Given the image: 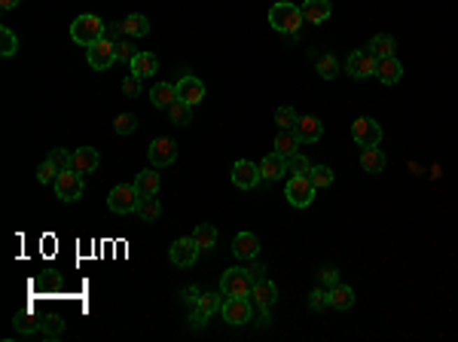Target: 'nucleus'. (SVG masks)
Returning a JSON list of instances; mask_svg holds the SVG:
<instances>
[{
    "mask_svg": "<svg viewBox=\"0 0 458 342\" xmlns=\"http://www.w3.org/2000/svg\"><path fill=\"white\" fill-rule=\"evenodd\" d=\"M296 120H299V116H296V111L290 104H285V107H278V111H275V126H278V129H294Z\"/></svg>",
    "mask_w": 458,
    "mask_h": 342,
    "instance_id": "39",
    "label": "nucleus"
},
{
    "mask_svg": "<svg viewBox=\"0 0 458 342\" xmlns=\"http://www.w3.org/2000/svg\"><path fill=\"white\" fill-rule=\"evenodd\" d=\"M299 147V138L294 129H278V135H275V153H281L287 159V156H294Z\"/></svg>",
    "mask_w": 458,
    "mask_h": 342,
    "instance_id": "30",
    "label": "nucleus"
},
{
    "mask_svg": "<svg viewBox=\"0 0 458 342\" xmlns=\"http://www.w3.org/2000/svg\"><path fill=\"white\" fill-rule=\"evenodd\" d=\"M98 165H101V153H98L95 147H80L73 150V171H80L83 178L92 171H98Z\"/></svg>",
    "mask_w": 458,
    "mask_h": 342,
    "instance_id": "17",
    "label": "nucleus"
},
{
    "mask_svg": "<svg viewBox=\"0 0 458 342\" xmlns=\"http://www.w3.org/2000/svg\"><path fill=\"white\" fill-rule=\"evenodd\" d=\"M174 89H178V98L180 101H187V104H202V98H205V83L193 77V73H187V77H180L178 83H174Z\"/></svg>",
    "mask_w": 458,
    "mask_h": 342,
    "instance_id": "14",
    "label": "nucleus"
},
{
    "mask_svg": "<svg viewBox=\"0 0 458 342\" xmlns=\"http://www.w3.org/2000/svg\"><path fill=\"white\" fill-rule=\"evenodd\" d=\"M55 178H58V169L49 159L37 165V183H43V187H46V183H55Z\"/></svg>",
    "mask_w": 458,
    "mask_h": 342,
    "instance_id": "44",
    "label": "nucleus"
},
{
    "mask_svg": "<svg viewBox=\"0 0 458 342\" xmlns=\"http://www.w3.org/2000/svg\"><path fill=\"white\" fill-rule=\"evenodd\" d=\"M46 159L52 162L58 171H68V169H73V153H68V147H55V150H49V156H46Z\"/></svg>",
    "mask_w": 458,
    "mask_h": 342,
    "instance_id": "38",
    "label": "nucleus"
},
{
    "mask_svg": "<svg viewBox=\"0 0 458 342\" xmlns=\"http://www.w3.org/2000/svg\"><path fill=\"white\" fill-rule=\"evenodd\" d=\"M269 308H257V315H254V324L257 327H269Z\"/></svg>",
    "mask_w": 458,
    "mask_h": 342,
    "instance_id": "51",
    "label": "nucleus"
},
{
    "mask_svg": "<svg viewBox=\"0 0 458 342\" xmlns=\"http://www.w3.org/2000/svg\"><path fill=\"white\" fill-rule=\"evenodd\" d=\"M287 171L290 174H309L312 171V162L306 159V156H299V150L294 156H287Z\"/></svg>",
    "mask_w": 458,
    "mask_h": 342,
    "instance_id": "43",
    "label": "nucleus"
},
{
    "mask_svg": "<svg viewBox=\"0 0 458 342\" xmlns=\"http://www.w3.org/2000/svg\"><path fill=\"white\" fill-rule=\"evenodd\" d=\"M147 159L153 169H169V165L178 159V144L171 138H156L153 144L147 147Z\"/></svg>",
    "mask_w": 458,
    "mask_h": 342,
    "instance_id": "12",
    "label": "nucleus"
},
{
    "mask_svg": "<svg viewBox=\"0 0 458 342\" xmlns=\"http://www.w3.org/2000/svg\"><path fill=\"white\" fill-rule=\"evenodd\" d=\"M294 131H296L299 144H315V141H321L324 126H321L318 116H299L296 126H294Z\"/></svg>",
    "mask_w": 458,
    "mask_h": 342,
    "instance_id": "16",
    "label": "nucleus"
},
{
    "mask_svg": "<svg viewBox=\"0 0 458 342\" xmlns=\"http://www.w3.org/2000/svg\"><path fill=\"white\" fill-rule=\"evenodd\" d=\"M135 129H138V116L135 113H120L113 120V131H116V135H131Z\"/></svg>",
    "mask_w": 458,
    "mask_h": 342,
    "instance_id": "40",
    "label": "nucleus"
},
{
    "mask_svg": "<svg viewBox=\"0 0 458 342\" xmlns=\"http://www.w3.org/2000/svg\"><path fill=\"white\" fill-rule=\"evenodd\" d=\"M366 49H370L376 58H391L397 46H394V37H391V34H376L370 40V46H366Z\"/></svg>",
    "mask_w": 458,
    "mask_h": 342,
    "instance_id": "32",
    "label": "nucleus"
},
{
    "mask_svg": "<svg viewBox=\"0 0 458 342\" xmlns=\"http://www.w3.org/2000/svg\"><path fill=\"white\" fill-rule=\"evenodd\" d=\"M287 174V159L281 153H269V156H263V162H260V180L263 183H275V180H281Z\"/></svg>",
    "mask_w": 458,
    "mask_h": 342,
    "instance_id": "15",
    "label": "nucleus"
},
{
    "mask_svg": "<svg viewBox=\"0 0 458 342\" xmlns=\"http://www.w3.org/2000/svg\"><path fill=\"white\" fill-rule=\"evenodd\" d=\"M180 297H183V303H187L189 308H196V303H199V297H202V294H199V287H183Z\"/></svg>",
    "mask_w": 458,
    "mask_h": 342,
    "instance_id": "50",
    "label": "nucleus"
},
{
    "mask_svg": "<svg viewBox=\"0 0 458 342\" xmlns=\"http://www.w3.org/2000/svg\"><path fill=\"white\" fill-rule=\"evenodd\" d=\"M223 299H227L223 294H202L199 297V303H196V312H202L205 318H211L214 312H220L223 308Z\"/></svg>",
    "mask_w": 458,
    "mask_h": 342,
    "instance_id": "35",
    "label": "nucleus"
},
{
    "mask_svg": "<svg viewBox=\"0 0 458 342\" xmlns=\"http://www.w3.org/2000/svg\"><path fill=\"white\" fill-rule=\"evenodd\" d=\"M385 150L382 147H364L361 150V165H364V171L366 174H379V171H385Z\"/></svg>",
    "mask_w": 458,
    "mask_h": 342,
    "instance_id": "27",
    "label": "nucleus"
},
{
    "mask_svg": "<svg viewBox=\"0 0 458 342\" xmlns=\"http://www.w3.org/2000/svg\"><path fill=\"white\" fill-rule=\"evenodd\" d=\"M159 187H162V178H159V171L150 165L147 171H138V178H135V190L141 193V199H150V196H159Z\"/></svg>",
    "mask_w": 458,
    "mask_h": 342,
    "instance_id": "21",
    "label": "nucleus"
},
{
    "mask_svg": "<svg viewBox=\"0 0 458 342\" xmlns=\"http://www.w3.org/2000/svg\"><path fill=\"white\" fill-rule=\"evenodd\" d=\"M169 120L174 122V126H187V122H193V104H187V101H174L169 107Z\"/></svg>",
    "mask_w": 458,
    "mask_h": 342,
    "instance_id": "34",
    "label": "nucleus"
},
{
    "mask_svg": "<svg viewBox=\"0 0 458 342\" xmlns=\"http://www.w3.org/2000/svg\"><path fill=\"white\" fill-rule=\"evenodd\" d=\"M15 52H19V37H15L13 28H0V55L3 58H13Z\"/></svg>",
    "mask_w": 458,
    "mask_h": 342,
    "instance_id": "36",
    "label": "nucleus"
},
{
    "mask_svg": "<svg viewBox=\"0 0 458 342\" xmlns=\"http://www.w3.org/2000/svg\"><path fill=\"white\" fill-rule=\"evenodd\" d=\"M120 24H122V34L126 37H147L150 34V19L147 15H141V13L126 15Z\"/></svg>",
    "mask_w": 458,
    "mask_h": 342,
    "instance_id": "29",
    "label": "nucleus"
},
{
    "mask_svg": "<svg viewBox=\"0 0 458 342\" xmlns=\"http://www.w3.org/2000/svg\"><path fill=\"white\" fill-rule=\"evenodd\" d=\"M129 68H131V73H135V77L147 80V77H153V73L159 71V58H156L153 52H138V55L129 62Z\"/></svg>",
    "mask_w": 458,
    "mask_h": 342,
    "instance_id": "24",
    "label": "nucleus"
},
{
    "mask_svg": "<svg viewBox=\"0 0 458 342\" xmlns=\"http://www.w3.org/2000/svg\"><path fill=\"white\" fill-rule=\"evenodd\" d=\"M330 13H333L330 0H306V3H303V19L309 22V24H321V22H327V19H330Z\"/></svg>",
    "mask_w": 458,
    "mask_h": 342,
    "instance_id": "25",
    "label": "nucleus"
},
{
    "mask_svg": "<svg viewBox=\"0 0 458 342\" xmlns=\"http://www.w3.org/2000/svg\"><path fill=\"white\" fill-rule=\"evenodd\" d=\"M138 55V49L131 40H116V62H131Z\"/></svg>",
    "mask_w": 458,
    "mask_h": 342,
    "instance_id": "45",
    "label": "nucleus"
},
{
    "mask_svg": "<svg viewBox=\"0 0 458 342\" xmlns=\"http://www.w3.org/2000/svg\"><path fill=\"white\" fill-rule=\"evenodd\" d=\"M141 83H144V80L135 77V73H129V77L122 80V92H126L129 98H138L141 95Z\"/></svg>",
    "mask_w": 458,
    "mask_h": 342,
    "instance_id": "48",
    "label": "nucleus"
},
{
    "mask_svg": "<svg viewBox=\"0 0 458 342\" xmlns=\"http://www.w3.org/2000/svg\"><path fill=\"white\" fill-rule=\"evenodd\" d=\"M309 58L315 62V71H318L321 80H333L339 73V62L333 52H324V49H309Z\"/></svg>",
    "mask_w": 458,
    "mask_h": 342,
    "instance_id": "18",
    "label": "nucleus"
},
{
    "mask_svg": "<svg viewBox=\"0 0 458 342\" xmlns=\"http://www.w3.org/2000/svg\"><path fill=\"white\" fill-rule=\"evenodd\" d=\"M193 238L199 241V248H202V251H211V248L217 245V229L208 227V223H202V227H196Z\"/></svg>",
    "mask_w": 458,
    "mask_h": 342,
    "instance_id": "37",
    "label": "nucleus"
},
{
    "mask_svg": "<svg viewBox=\"0 0 458 342\" xmlns=\"http://www.w3.org/2000/svg\"><path fill=\"white\" fill-rule=\"evenodd\" d=\"M315 193H318V187L312 183L309 174H290V178H287L285 196H287V202L294 205V208H309Z\"/></svg>",
    "mask_w": 458,
    "mask_h": 342,
    "instance_id": "4",
    "label": "nucleus"
},
{
    "mask_svg": "<svg viewBox=\"0 0 458 342\" xmlns=\"http://www.w3.org/2000/svg\"><path fill=\"white\" fill-rule=\"evenodd\" d=\"M13 327L19 333H24V336H28V333H40V330H43V318H37L31 308H22V312H15Z\"/></svg>",
    "mask_w": 458,
    "mask_h": 342,
    "instance_id": "28",
    "label": "nucleus"
},
{
    "mask_svg": "<svg viewBox=\"0 0 458 342\" xmlns=\"http://www.w3.org/2000/svg\"><path fill=\"white\" fill-rule=\"evenodd\" d=\"M254 281L248 278V269H227L220 278V294L223 297H251Z\"/></svg>",
    "mask_w": 458,
    "mask_h": 342,
    "instance_id": "8",
    "label": "nucleus"
},
{
    "mask_svg": "<svg viewBox=\"0 0 458 342\" xmlns=\"http://www.w3.org/2000/svg\"><path fill=\"white\" fill-rule=\"evenodd\" d=\"M144 223H153V220H159L162 217V205H159V199L156 196H150V199H141V205H138V211H135Z\"/></svg>",
    "mask_w": 458,
    "mask_h": 342,
    "instance_id": "33",
    "label": "nucleus"
},
{
    "mask_svg": "<svg viewBox=\"0 0 458 342\" xmlns=\"http://www.w3.org/2000/svg\"><path fill=\"white\" fill-rule=\"evenodd\" d=\"M62 330H64V321L58 318V315H52V318H43V333H46L49 339H55Z\"/></svg>",
    "mask_w": 458,
    "mask_h": 342,
    "instance_id": "47",
    "label": "nucleus"
},
{
    "mask_svg": "<svg viewBox=\"0 0 458 342\" xmlns=\"http://www.w3.org/2000/svg\"><path fill=\"white\" fill-rule=\"evenodd\" d=\"M141 205V193L135 190V183H116L107 196V208L113 214H135Z\"/></svg>",
    "mask_w": 458,
    "mask_h": 342,
    "instance_id": "3",
    "label": "nucleus"
},
{
    "mask_svg": "<svg viewBox=\"0 0 458 342\" xmlns=\"http://www.w3.org/2000/svg\"><path fill=\"white\" fill-rule=\"evenodd\" d=\"M86 62H89V68L92 71H107V68H113V62H116V43L113 40H98L95 46H89L86 49Z\"/></svg>",
    "mask_w": 458,
    "mask_h": 342,
    "instance_id": "11",
    "label": "nucleus"
},
{
    "mask_svg": "<svg viewBox=\"0 0 458 342\" xmlns=\"http://www.w3.org/2000/svg\"><path fill=\"white\" fill-rule=\"evenodd\" d=\"M232 183L238 190H254L260 183V165L251 162V159H238L232 165Z\"/></svg>",
    "mask_w": 458,
    "mask_h": 342,
    "instance_id": "13",
    "label": "nucleus"
},
{
    "mask_svg": "<svg viewBox=\"0 0 458 342\" xmlns=\"http://www.w3.org/2000/svg\"><path fill=\"white\" fill-rule=\"evenodd\" d=\"M376 64H379V58L373 55L370 49H355V52L345 58V71H348V77H355V80L376 77Z\"/></svg>",
    "mask_w": 458,
    "mask_h": 342,
    "instance_id": "7",
    "label": "nucleus"
},
{
    "mask_svg": "<svg viewBox=\"0 0 458 342\" xmlns=\"http://www.w3.org/2000/svg\"><path fill=\"white\" fill-rule=\"evenodd\" d=\"M245 269H248V278H251L254 285H257V281H263V278H266V269H263L260 263H257V257H254V260L245 266Z\"/></svg>",
    "mask_w": 458,
    "mask_h": 342,
    "instance_id": "49",
    "label": "nucleus"
},
{
    "mask_svg": "<svg viewBox=\"0 0 458 342\" xmlns=\"http://www.w3.org/2000/svg\"><path fill=\"white\" fill-rule=\"evenodd\" d=\"M275 299H278V287H275L269 278L257 281L254 290H251V303H254L257 308H269V306L275 303Z\"/></svg>",
    "mask_w": 458,
    "mask_h": 342,
    "instance_id": "26",
    "label": "nucleus"
},
{
    "mask_svg": "<svg viewBox=\"0 0 458 342\" xmlns=\"http://www.w3.org/2000/svg\"><path fill=\"white\" fill-rule=\"evenodd\" d=\"M401 77H403V64L397 62L394 55H391V58H379L376 80L382 83V86H394V83H401Z\"/></svg>",
    "mask_w": 458,
    "mask_h": 342,
    "instance_id": "20",
    "label": "nucleus"
},
{
    "mask_svg": "<svg viewBox=\"0 0 458 342\" xmlns=\"http://www.w3.org/2000/svg\"><path fill=\"white\" fill-rule=\"evenodd\" d=\"M269 24L278 34H299V28L306 24L303 19V6H294L287 3V0H278V3L269 6Z\"/></svg>",
    "mask_w": 458,
    "mask_h": 342,
    "instance_id": "1",
    "label": "nucleus"
},
{
    "mask_svg": "<svg viewBox=\"0 0 458 342\" xmlns=\"http://www.w3.org/2000/svg\"><path fill=\"white\" fill-rule=\"evenodd\" d=\"M150 101H153L156 111H169V107L178 101V89H174V83H156V86L150 89Z\"/></svg>",
    "mask_w": 458,
    "mask_h": 342,
    "instance_id": "23",
    "label": "nucleus"
},
{
    "mask_svg": "<svg viewBox=\"0 0 458 342\" xmlns=\"http://www.w3.org/2000/svg\"><path fill=\"white\" fill-rule=\"evenodd\" d=\"M352 141L357 147H379L382 144V126L370 116H357L352 122Z\"/></svg>",
    "mask_w": 458,
    "mask_h": 342,
    "instance_id": "9",
    "label": "nucleus"
},
{
    "mask_svg": "<svg viewBox=\"0 0 458 342\" xmlns=\"http://www.w3.org/2000/svg\"><path fill=\"white\" fill-rule=\"evenodd\" d=\"M55 196L62 199V202H80L83 199V190H86V183H83V174L80 171H58V178H55Z\"/></svg>",
    "mask_w": 458,
    "mask_h": 342,
    "instance_id": "6",
    "label": "nucleus"
},
{
    "mask_svg": "<svg viewBox=\"0 0 458 342\" xmlns=\"http://www.w3.org/2000/svg\"><path fill=\"white\" fill-rule=\"evenodd\" d=\"M104 34H107V24L101 22V15L86 13V15H77L71 24V40L77 46H86V49L95 46L98 40H104Z\"/></svg>",
    "mask_w": 458,
    "mask_h": 342,
    "instance_id": "2",
    "label": "nucleus"
},
{
    "mask_svg": "<svg viewBox=\"0 0 458 342\" xmlns=\"http://www.w3.org/2000/svg\"><path fill=\"white\" fill-rule=\"evenodd\" d=\"M232 254H236L238 260H254V257L260 254V238H257L254 232H238V236L232 238Z\"/></svg>",
    "mask_w": 458,
    "mask_h": 342,
    "instance_id": "19",
    "label": "nucleus"
},
{
    "mask_svg": "<svg viewBox=\"0 0 458 342\" xmlns=\"http://www.w3.org/2000/svg\"><path fill=\"white\" fill-rule=\"evenodd\" d=\"M19 3H22V0H0V6H3L6 13H10V10H15V6H19Z\"/></svg>",
    "mask_w": 458,
    "mask_h": 342,
    "instance_id": "52",
    "label": "nucleus"
},
{
    "mask_svg": "<svg viewBox=\"0 0 458 342\" xmlns=\"http://www.w3.org/2000/svg\"><path fill=\"white\" fill-rule=\"evenodd\" d=\"M339 285V269H336V266H324V269H321V287H336Z\"/></svg>",
    "mask_w": 458,
    "mask_h": 342,
    "instance_id": "46",
    "label": "nucleus"
},
{
    "mask_svg": "<svg viewBox=\"0 0 458 342\" xmlns=\"http://www.w3.org/2000/svg\"><path fill=\"white\" fill-rule=\"evenodd\" d=\"M62 287H64L62 272L43 269V272L34 275V290H37V294H62Z\"/></svg>",
    "mask_w": 458,
    "mask_h": 342,
    "instance_id": "22",
    "label": "nucleus"
},
{
    "mask_svg": "<svg viewBox=\"0 0 458 342\" xmlns=\"http://www.w3.org/2000/svg\"><path fill=\"white\" fill-rule=\"evenodd\" d=\"M327 306H330V290L327 287H315L309 294V308L312 312H324Z\"/></svg>",
    "mask_w": 458,
    "mask_h": 342,
    "instance_id": "42",
    "label": "nucleus"
},
{
    "mask_svg": "<svg viewBox=\"0 0 458 342\" xmlns=\"http://www.w3.org/2000/svg\"><path fill=\"white\" fill-rule=\"evenodd\" d=\"M355 306V290L348 285H336L330 287V308H339V312H348Z\"/></svg>",
    "mask_w": 458,
    "mask_h": 342,
    "instance_id": "31",
    "label": "nucleus"
},
{
    "mask_svg": "<svg viewBox=\"0 0 458 342\" xmlns=\"http://www.w3.org/2000/svg\"><path fill=\"white\" fill-rule=\"evenodd\" d=\"M309 178H312V183H315L318 190H327L330 183H333V171L327 169V165H312Z\"/></svg>",
    "mask_w": 458,
    "mask_h": 342,
    "instance_id": "41",
    "label": "nucleus"
},
{
    "mask_svg": "<svg viewBox=\"0 0 458 342\" xmlns=\"http://www.w3.org/2000/svg\"><path fill=\"white\" fill-rule=\"evenodd\" d=\"M199 254H202V248H199V241L193 236H187V238H178L174 245L169 248V260L178 266V269H189L196 260H199Z\"/></svg>",
    "mask_w": 458,
    "mask_h": 342,
    "instance_id": "10",
    "label": "nucleus"
},
{
    "mask_svg": "<svg viewBox=\"0 0 458 342\" xmlns=\"http://www.w3.org/2000/svg\"><path fill=\"white\" fill-rule=\"evenodd\" d=\"M223 321L232 324V327H245V324L254 321V306H251V297H227L223 299V308H220Z\"/></svg>",
    "mask_w": 458,
    "mask_h": 342,
    "instance_id": "5",
    "label": "nucleus"
}]
</instances>
